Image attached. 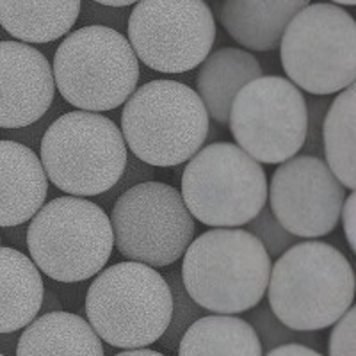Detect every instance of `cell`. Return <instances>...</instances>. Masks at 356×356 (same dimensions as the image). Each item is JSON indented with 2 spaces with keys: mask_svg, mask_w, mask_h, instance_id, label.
<instances>
[{
  "mask_svg": "<svg viewBox=\"0 0 356 356\" xmlns=\"http://www.w3.org/2000/svg\"><path fill=\"white\" fill-rule=\"evenodd\" d=\"M355 291L348 257L332 244L307 239L276 259L266 292L267 305L285 326L319 332L353 307Z\"/></svg>",
  "mask_w": 356,
  "mask_h": 356,
  "instance_id": "6da1fadb",
  "label": "cell"
},
{
  "mask_svg": "<svg viewBox=\"0 0 356 356\" xmlns=\"http://www.w3.org/2000/svg\"><path fill=\"white\" fill-rule=\"evenodd\" d=\"M182 259L184 287L207 312L237 316L266 296L271 257L243 228H211L193 239Z\"/></svg>",
  "mask_w": 356,
  "mask_h": 356,
  "instance_id": "7a4b0ae2",
  "label": "cell"
},
{
  "mask_svg": "<svg viewBox=\"0 0 356 356\" xmlns=\"http://www.w3.org/2000/svg\"><path fill=\"white\" fill-rule=\"evenodd\" d=\"M127 150L154 168L186 164L205 145L211 118L195 89L157 79L136 88L122 111Z\"/></svg>",
  "mask_w": 356,
  "mask_h": 356,
  "instance_id": "3957f363",
  "label": "cell"
},
{
  "mask_svg": "<svg viewBox=\"0 0 356 356\" xmlns=\"http://www.w3.org/2000/svg\"><path fill=\"white\" fill-rule=\"evenodd\" d=\"M173 300L157 269L118 262L102 269L86 292V321L102 342L118 349H143L166 332Z\"/></svg>",
  "mask_w": 356,
  "mask_h": 356,
  "instance_id": "277c9868",
  "label": "cell"
},
{
  "mask_svg": "<svg viewBox=\"0 0 356 356\" xmlns=\"http://www.w3.org/2000/svg\"><path fill=\"white\" fill-rule=\"evenodd\" d=\"M114 250L109 216L88 198L59 196L44 202L27 222V251L54 282H88L109 262Z\"/></svg>",
  "mask_w": 356,
  "mask_h": 356,
  "instance_id": "5b68a950",
  "label": "cell"
},
{
  "mask_svg": "<svg viewBox=\"0 0 356 356\" xmlns=\"http://www.w3.org/2000/svg\"><path fill=\"white\" fill-rule=\"evenodd\" d=\"M56 89L72 107L107 113L123 106L138 88L141 68L125 34L107 27H81L54 52Z\"/></svg>",
  "mask_w": 356,
  "mask_h": 356,
  "instance_id": "8992f818",
  "label": "cell"
},
{
  "mask_svg": "<svg viewBox=\"0 0 356 356\" xmlns=\"http://www.w3.org/2000/svg\"><path fill=\"white\" fill-rule=\"evenodd\" d=\"M127 155L122 130L111 118L79 109L57 118L40 145L47 178L59 191L79 198L109 191L125 170Z\"/></svg>",
  "mask_w": 356,
  "mask_h": 356,
  "instance_id": "52a82bcc",
  "label": "cell"
},
{
  "mask_svg": "<svg viewBox=\"0 0 356 356\" xmlns=\"http://www.w3.org/2000/svg\"><path fill=\"white\" fill-rule=\"evenodd\" d=\"M278 49L289 81L314 97L355 84L356 22L340 6L308 4L287 25Z\"/></svg>",
  "mask_w": 356,
  "mask_h": 356,
  "instance_id": "ba28073f",
  "label": "cell"
},
{
  "mask_svg": "<svg viewBox=\"0 0 356 356\" xmlns=\"http://www.w3.org/2000/svg\"><path fill=\"white\" fill-rule=\"evenodd\" d=\"M180 189L193 219L212 228L244 227L267 205L262 164L228 141L211 143L193 155Z\"/></svg>",
  "mask_w": 356,
  "mask_h": 356,
  "instance_id": "9c48e42d",
  "label": "cell"
},
{
  "mask_svg": "<svg viewBox=\"0 0 356 356\" xmlns=\"http://www.w3.org/2000/svg\"><path fill=\"white\" fill-rule=\"evenodd\" d=\"M109 221L118 253L154 269L182 259L196 232L180 191L157 180L123 193L111 207Z\"/></svg>",
  "mask_w": 356,
  "mask_h": 356,
  "instance_id": "30bf717a",
  "label": "cell"
},
{
  "mask_svg": "<svg viewBox=\"0 0 356 356\" xmlns=\"http://www.w3.org/2000/svg\"><path fill=\"white\" fill-rule=\"evenodd\" d=\"M127 34L143 65L159 73H186L212 52L218 27L205 0H139L130 9Z\"/></svg>",
  "mask_w": 356,
  "mask_h": 356,
  "instance_id": "8fae6325",
  "label": "cell"
},
{
  "mask_svg": "<svg viewBox=\"0 0 356 356\" xmlns=\"http://www.w3.org/2000/svg\"><path fill=\"white\" fill-rule=\"evenodd\" d=\"M235 143L259 164H282L303 148L307 98L289 79L267 75L244 86L232 102Z\"/></svg>",
  "mask_w": 356,
  "mask_h": 356,
  "instance_id": "7c38bea8",
  "label": "cell"
},
{
  "mask_svg": "<svg viewBox=\"0 0 356 356\" xmlns=\"http://www.w3.org/2000/svg\"><path fill=\"white\" fill-rule=\"evenodd\" d=\"M346 187L326 162L314 155H294L282 162L267 186L273 216L298 239L330 235L340 221Z\"/></svg>",
  "mask_w": 356,
  "mask_h": 356,
  "instance_id": "4fadbf2b",
  "label": "cell"
},
{
  "mask_svg": "<svg viewBox=\"0 0 356 356\" xmlns=\"http://www.w3.org/2000/svg\"><path fill=\"white\" fill-rule=\"evenodd\" d=\"M56 98L52 65L33 44L0 41V129L38 122Z\"/></svg>",
  "mask_w": 356,
  "mask_h": 356,
  "instance_id": "5bb4252c",
  "label": "cell"
},
{
  "mask_svg": "<svg viewBox=\"0 0 356 356\" xmlns=\"http://www.w3.org/2000/svg\"><path fill=\"white\" fill-rule=\"evenodd\" d=\"M47 196L49 178L36 152L0 139V228L31 221Z\"/></svg>",
  "mask_w": 356,
  "mask_h": 356,
  "instance_id": "9a60e30c",
  "label": "cell"
},
{
  "mask_svg": "<svg viewBox=\"0 0 356 356\" xmlns=\"http://www.w3.org/2000/svg\"><path fill=\"white\" fill-rule=\"evenodd\" d=\"M308 4L310 0H222L218 20L244 49L271 52L292 18Z\"/></svg>",
  "mask_w": 356,
  "mask_h": 356,
  "instance_id": "2e32d148",
  "label": "cell"
},
{
  "mask_svg": "<svg viewBox=\"0 0 356 356\" xmlns=\"http://www.w3.org/2000/svg\"><path fill=\"white\" fill-rule=\"evenodd\" d=\"M260 77H264V70L253 54L225 47L209 54L200 65L196 73V95L203 102L209 118L219 125H228V114L235 95Z\"/></svg>",
  "mask_w": 356,
  "mask_h": 356,
  "instance_id": "e0dca14e",
  "label": "cell"
},
{
  "mask_svg": "<svg viewBox=\"0 0 356 356\" xmlns=\"http://www.w3.org/2000/svg\"><path fill=\"white\" fill-rule=\"evenodd\" d=\"M17 356H106L88 321L75 312L38 316L20 332Z\"/></svg>",
  "mask_w": 356,
  "mask_h": 356,
  "instance_id": "ac0fdd59",
  "label": "cell"
},
{
  "mask_svg": "<svg viewBox=\"0 0 356 356\" xmlns=\"http://www.w3.org/2000/svg\"><path fill=\"white\" fill-rule=\"evenodd\" d=\"M44 280L24 251L0 246V333L22 332L40 316Z\"/></svg>",
  "mask_w": 356,
  "mask_h": 356,
  "instance_id": "d6986e66",
  "label": "cell"
},
{
  "mask_svg": "<svg viewBox=\"0 0 356 356\" xmlns=\"http://www.w3.org/2000/svg\"><path fill=\"white\" fill-rule=\"evenodd\" d=\"M81 0H0V27L17 41L47 44L72 33Z\"/></svg>",
  "mask_w": 356,
  "mask_h": 356,
  "instance_id": "ffe728a7",
  "label": "cell"
},
{
  "mask_svg": "<svg viewBox=\"0 0 356 356\" xmlns=\"http://www.w3.org/2000/svg\"><path fill=\"white\" fill-rule=\"evenodd\" d=\"M178 356H264L255 330L246 319L209 314L189 326L177 348Z\"/></svg>",
  "mask_w": 356,
  "mask_h": 356,
  "instance_id": "44dd1931",
  "label": "cell"
},
{
  "mask_svg": "<svg viewBox=\"0 0 356 356\" xmlns=\"http://www.w3.org/2000/svg\"><path fill=\"white\" fill-rule=\"evenodd\" d=\"M355 84L337 95L323 123V155L326 166L346 189H356Z\"/></svg>",
  "mask_w": 356,
  "mask_h": 356,
  "instance_id": "7402d4cb",
  "label": "cell"
},
{
  "mask_svg": "<svg viewBox=\"0 0 356 356\" xmlns=\"http://www.w3.org/2000/svg\"><path fill=\"white\" fill-rule=\"evenodd\" d=\"M248 312L250 314H248L246 321L250 323L251 328L255 330L264 353H269L273 349L280 348V346L287 344H301L316 349V351L323 348V340H321L319 333L298 332V330L289 328L273 314L267 303L260 301L255 308H251Z\"/></svg>",
  "mask_w": 356,
  "mask_h": 356,
  "instance_id": "603a6c76",
  "label": "cell"
},
{
  "mask_svg": "<svg viewBox=\"0 0 356 356\" xmlns=\"http://www.w3.org/2000/svg\"><path fill=\"white\" fill-rule=\"evenodd\" d=\"M162 276H164L168 287H170L171 300H173V310H171V319L166 332L162 333V337L155 344H159L162 349H166V351L175 353L178 344H180V339L189 330L191 324L196 323L202 317L209 316V312L200 307L198 303H195L193 298L187 294L178 267H171V271Z\"/></svg>",
  "mask_w": 356,
  "mask_h": 356,
  "instance_id": "cb8c5ba5",
  "label": "cell"
},
{
  "mask_svg": "<svg viewBox=\"0 0 356 356\" xmlns=\"http://www.w3.org/2000/svg\"><path fill=\"white\" fill-rule=\"evenodd\" d=\"M246 232H250L257 241L264 246V250L267 251V255L271 259H278L282 253L289 250L291 246L300 243V239L296 235L289 234L282 225L278 222V219L273 216L271 209L269 207H264L262 211L251 219L246 225Z\"/></svg>",
  "mask_w": 356,
  "mask_h": 356,
  "instance_id": "d4e9b609",
  "label": "cell"
},
{
  "mask_svg": "<svg viewBox=\"0 0 356 356\" xmlns=\"http://www.w3.org/2000/svg\"><path fill=\"white\" fill-rule=\"evenodd\" d=\"M155 177H157V168H154V166H150V164H146V162L139 161L136 155H132L129 152V155H127L125 170H123L120 180H118V182L114 184L109 191H106V193H102V195L95 196V198H97V202L95 203H97V205H100L104 211H106V209H111V207L114 205V202H116V200L120 198L123 193H127V191L132 189V187L139 186V184L150 182V180H154Z\"/></svg>",
  "mask_w": 356,
  "mask_h": 356,
  "instance_id": "484cf974",
  "label": "cell"
},
{
  "mask_svg": "<svg viewBox=\"0 0 356 356\" xmlns=\"http://www.w3.org/2000/svg\"><path fill=\"white\" fill-rule=\"evenodd\" d=\"M130 8H113V6L98 4L95 0H81V11L75 27H107L116 33L125 34L129 25Z\"/></svg>",
  "mask_w": 356,
  "mask_h": 356,
  "instance_id": "4316f807",
  "label": "cell"
},
{
  "mask_svg": "<svg viewBox=\"0 0 356 356\" xmlns=\"http://www.w3.org/2000/svg\"><path fill=\"white\" fill-rule=\"evenodd\" d=\"M72 111V106H70L68 102H65L63 98H54L52 106L43 116L38 120V122L31 123L27 127H22V129H13V130H4V138L2 139H9V141L20 143V145L27 146L33 152L40 150L41 139H43L44 132L49 130V127L56 122L57 118L61 116V114L68 113Z\"/></svg>",
  "mask_w": 356,
  "mask_h": 356,
  "instance_id": "83f0119b",
  "label": "cell"
},
{
  "mask_svg": "<svg viewBox=\"0 0 356 356\" xmlns=\"http://www.w3.org/2000/svg\"><path fill=\"white\" fill-rule=\"evenodd\" d=\"M328 97H314L307 100V136L301 155H314L321 157L323 155V123L326 113L330 109Z\"/></svg>",
  "mask_w": 356,
  "mask_h": 356,
  "instance_id": "f1b7e54d",
  "label": "cell"
},
{
  "mask_svg": "<svg viewBox=\"0 0 356 356\" xmlns=\"http://www.w3.org/2000/svg\"><path fill=\"white\" fill-rule=\"evenodd\" d=\"M355 332H356V310L349 308L340 317L330 333L328 355L330 356H355Z\"/></svg>",
  "mask_w": 356,
  "mask_h": 356,
  "instance_id": "f546056e",
  "label": "cell"
},
{
  "mask_svg": "<svg viewBox=\"0 0 356 356\" xmlns=\"http://www.w3.org/2000/svg\"><path fill=\"white\" fill-rule=\"evenodd\" d=\"M52 282L54 292L57 294V298L61 300L63 308L70 307V308H84V301H86V292H88V287H86L84 282H75V284H61V282Z\"/></svg>",
  "mask_w": 356,
  "mask_h": 356,
  "instance_id": "4dcf8cb0",
  "label": "cell"
},
{
  "mask_svg": "<svg viewBox=\"0 0 356 356\" xmlns=\"http://www.w3.org/2000/svg\"><path fill=\"white\" fill-rule=\"evenodd\" d=\"M340 218H342V227H344V235L348 239L349 248H351L353 253H356V195L355 191H351L348 196H346L344 207H342V212H340Z\"/></svg>",
  "mask_w": 356,
  "mask_h": 356,
  "instance_id": "1f68e13d",
  "label": "cell"
},
{
  "mask_svg": "<svg viewBox=\"0 0 356 356\" xmlns=\"http://www.w3.org/2000/svg\"><path fill=\"white\" fill-rule=\"evenodd\" d=\"M0 235H2V241L8 243L9 248H15L18 251L27 250V222L17 225V227L0 228Z\"/></svg>",
  "mask_w": 356,
  "mask_h": 356,
  "instance_id": "d6a6232c",
  "label": "cell"
},
{
  "mask_svg": "<svg viewBox=\"0 0 356 356\" xmlns=\"http://www.w3.org/2000/svg\"><path fill=\"white\" fill-rule=\"evenodd\" d=\"M266 356H324V355H321V353L316 351V349L307 348V346L287 344V346H280V348L266 353Z\"/></svg>",
  "mask_w": 356,
  "mask_h": 356,
  "instance_id": "836d02e7",
  "label": "cell"
},
{
  "mask_svg": "<svg viewBox=\"0 0 356 356\" xmlns=\"http://www.w3.org/2000/svg\"><path fill=\"white\" fill-rule=\"evenodd\" d=\"M59 310H65V308H63L61 300L57 298V294L52 291V289H49L47 285H44L43 301H41V308H40V316H43V314H50V312H59Z\"/></svg>",
  "mask_w": 356,
  "mask_h": 356,
  "instance_id": "e575fe53",
  "label": "cell"
},
{
  "mask_svg": "<svg viewBox=\"0 0 356 356\" xmlns=\"http://www.w3.org/2000/svg\"><path fill=\"white\" fill-rule=\"evenodd\" d=\"M18 339H20V332L0 333V355L17 356Z\"/></svg>",
  "mask_w": 356,
  "mask_h": 356,
  "instance_id": "d590c367",
  "label": "cell"
},
{
  "mask_svg": "<svg viewBox=\"0 0 356 356\" xmlns=\"http://www.w3.org/2000/svg\"><path fill=\"white\" fill-rule=\"evenodd\" d=\"M114 356H166L162 355V353L154 351V349H148V348H143V349H125V351L118 353Z\"/></svg>",
  "mask_w": 356,
  "mask_h": 356,
  "instance_id": "8d00e7d4",
  "label": "cell"
},
{
  "mask_svg": "<svg viewBox=\"0 0 356 356\" xmlns=\"http://www.w3.org/2000/svg\"><path fill=\"white\" fill-rule=\"evenodd\" d=\"M98 4L113 6V8H130V6L138 4L139 0H95Z\"/></svg>",
  "mask_w": 356,
  "mask_h": 356,
  "instance_id": "74e56055",
  "label": "cell"
},
{
  "mask_svg": "<svg viewBox=\"0 0 356 356\" xmlns=\"http://www.w3.org/2000/svg\"><path fill=\"white\" fill-rule=\"evenodd\" d=\"M332 2H335V6L340 4V8L342 6H356V0H332Z\"/></svg>",
  "mask_w": 356,
  "mask_h": 356,
  "instance_id": "f35d334b",
  "label": "cell"
},
{
  "mask_svg": "<svg viewBox=\"0 0 356 356\" xmlns=\"http://www.w3.org/2000/svg\"><path fill=\"white\" fill-rule=\"evenodd\" d=\"M2 243H4V241H2V235H0V246H2Z\"/></svg>",
  "mask_w": 356,
  "mask_h": 356,
  "instance_id": "ab89813d",
  "label": "cell"
},
{
  "mask_svg": "<svg viewBox=\"0 0 356 356\" xmlns=\"http://www.w3.org/2000/svg\"><path fill=\"white\" fill-rule=\"evenodd\" d=\"M0 356H4V355H0Z\"/></svg>",
  "mask_w": 356,
  "mask_h": 356,
  "instance_id": "60d3db41",
  "label": "cell"
}]
</instances>
